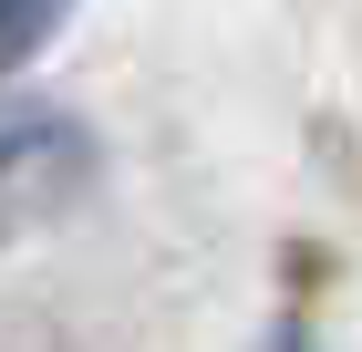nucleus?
I'll list each match as a JSON object with an SVG mask.
<instances>
[{
    "label": "nucleus",
    "instance_id": "nucleus-2",
    "mask_svg": "<svg viewBox=\"0 0 362 352\" xmlns=\"http://www.w3.org/2000/svg\"><path fill=\"white\" fill-rule=\"evenodd\" d=\"M269 352H310V331H269Z\"/></svg>",
    "mask_w": 362,
    "mask_h": 352
},
{
    "label": "nucleus",
    "instance_id": "nucleus-1",
    "mask_svg": "<svg viewBox=\"0 0 362 352\" xmlns=\"http://www.w3.org/2000/svg\"><path fill=\"white\" fill-rule=\"evenodd\" d=\"M73 11V0H0V73L11 62H31L42 42H52V21Z\"/></svg>",
    "mask_w": 362,
    "mask_h": 352
}]
</instances>
